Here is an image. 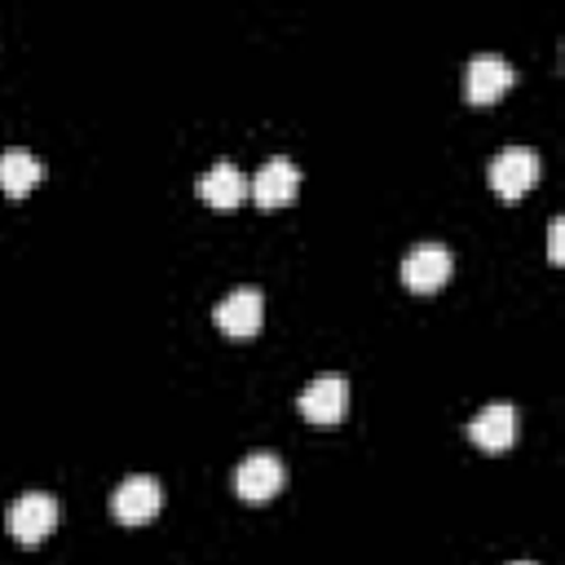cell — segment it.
<instances>
[{"label": "cell", "mask_w": 565, "mask_h": 565, "mask_svg": "<svg viewBox=\"0 0 565 565\" xmlns=\"http://www.w3.org/2000/svg\"><path fill=\"white\" fill-rule=\"evenodd\" d=\"M539 150H530V146H503L490 163H486V181H490V190L499 194V199H508V203H516L525 190H534L539 185Z\"/></svg>", "instance_id": "6da1fadb"}, {"label": "cell", "mask_w": 565, "mask_h": 565, "mask_svg": "<svg viewBox=\"0 0 565 565\" xmlns=\"http://www.w3.org/2000/svg\"><path fill=\"white\" fill-rule=\"evenodd\" d=\"M300 415L313 424V428H335L344 419V406H349V380L340 371H327V375H313L300 397H296Z\"/></svg>", "instance_id": "7a4b0ae2"}, {"label": "cell", "mask_w": 565, "mask_h": 565, "mask_svg": "<svg viewBox=\"0 0 565 565\" xmlns=\"http://www.w3.org/2000/svg\"><path fill=\"white\" fill-rule=\"evenodd\" d=\"M4 525H9V534H13L18 543L35 547V543H44L49 530L57 525V499L44 494V490H26V494H18V499L9 503Z\"/></svg>", "instance_id": "3957f363"}, {"label": "cell", "mask_w": 565, "mask_h": 565, "mask_svg": "<svg viewBox=\"0 0 565 565\" xmlns=\"http://www.w3.org/2000/svg\"><path fill=\"white\" fill-rule=\"evenodd\" d=\"M282 481H287V468H282V459L269 455V450H252V455L238 459V468H234V490H238V499H247V503L274 499V494L282 490Z\"/></svg>", "instance_id": "277c9868"}, {"label": "cell", "mask_w": 565, "mask_h": 565, "mask_svg": "<svg viewBox=\"0 0 565 565\" xmlns=\"http://www.w3.org/2000/svg\"><path fill=\"white\" fill-rule=\"evenodd\" d=\"M450 269H455V260H450V252L441 243H419L402 260V282L411 291H419V296H433V291H441V282L450 278Z\"/></svg>", "instance_id": "5b68a950"}, {"label": "cell", "mask_w": 565, "mask_h": 565, "mask_svg": "<svg viewBox=\"0 0 565 565\" xmlns=\"http://www.w3.org/2000/svg\"><path fill=\"white\" fill-rule=\"evenodd\" d=\"M159 503H163V490H159V481L146 477V472L124 477V481L115 486V494H110V512H115V521H124V525H146V521L159 512Z\"/></svg>", "instance_id": "8992f818"}, {"label": "cell", "mask_w": 565, "mask_h": 565, "mask_svg": "<svg viewBox=\"0 0 565 565\" xmlns=\"http://www.w3.org/2000/svg\"><path fill=\"white\" fill-rule=\"evenodd\" d=\"M296 194H300V168L282 154L265 159L260 172L252 177V203L256 207H287Z\"/></svg>", "instance_id": "52a82bcc"}, {"label": "cell", "mask_w": 565, "mask_h": 565, "mask_svg": "<svg viewBox=\"0 0 565 565\" xmlns=\"http://www.w3.org/2000/svg\"><path fill=\"white\" fill-rule=\"evenodd\" d=\"M508 88H512V66H508V57H499V53H477V57L468 62L463 93H468L472 106H490V102H499Z\"/></svg>", "instance_id": "ba28073f"}, {"label": "cell", "mask_w": 565, "mask_h": 565, "mask_svg": "<svg viewBox=\"0 0 565 565\" xmlns=\"http://www.w3.org/2000/svg\"><path fill=\"white\" fill-rule=\"evenodd\" d=\"M212 318H216V327H221L225 335L247 340V335H256L260 322H265V296H260L256 287H238V291H230V296L212 309Z\"/></svg>", "instance_id": "9c48e42d"}, {"label": "cell", "mask_w": 565, "mask_h": 565, "mask_svg": "<svg viewBox=\"0 0 565 565\" xmlns=\"http://www.w3.org/2000/svg\"><path fill=\"white\" fill-rule=\"evenodd\" d=\"M468 437H472L481 450H490V455L508 450V446L516 441V411H512L508 402L481 406V411L472 415V424H468Z\"/></svg>", "instance_id": "30bf717a"}, {"label": "cell", "mask_w": 565, "mask_h": 565, "mask_svg": "<svg viewBox=\"0 0 565 565\" xmlns=\"http://www.w3.org/2000/svg\"><path fill=\"white\" fill-rule=\"evenodd\" d=\"M194 190H199V199H203L207 207H221V212H230V207H238V203L247 199V181H243V172H238L230 159H216V163L194 181Z\"/></svg>", "instance_id": "8fae6325"}, {"label": "cell", "mask_w": 565, "mask_h": 565, "mask_svg": "<svg viewBox=\"0 0 565 565\" xmlns=\"http://www.w3.org/2000/svg\"><path fill=\"white\" fill-rule=\"evenodd\" d=\"M40 177H44V163L31 150H22V146L0 150V190L9 199H26L40 185Z\"/></svg>", "instance_id": "7c38bea8"}, {"label": "cell", "mask_w": 565, "mask_h": 565, "mask_svg": "<svg viewBox=\"0 0 565 565\" xmlns=\"http://www.w3.org/2000/svg\"><path fill=\"white\" fill-rule=\"evenodd\" d=\"M561 230H565V225H561V216H556V221L547 225V260H552V265L565 260V252H561Z\"/></svg>", "instance_id": "4fadbf2b"}, {"label": "cell", "mask_w": 565, "mask_h": 565, "mask_svg": "<svg viewBox=\"0 0 565 565\" xmlns=\"http://www.w3.org/2000/svg\"><path fill=\"white\" fill-rule=\"evenodd\" d=\"M512 565H534V561H512Z\"/></svg>", "instance_id": "5bb4252c"}]
</instances>
